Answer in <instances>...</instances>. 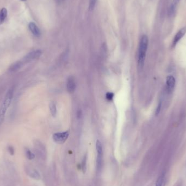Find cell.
Segmentation results:
<instances>
[{
  "label": "cell",
  "instance_id": "13",
  "mask_svg": "<svg viewBox=\"0 0 186 186\" xmlns=\"http://www.w3.org/2000/svg\"><path fill=\"white\" fill-rule=\"evenodd\" d=\"M50 110L51 113L53 117H55L57 114V108L55 106V103L54 102H52L50 104Z\"/></svg>",
  "mask_w": 186,
  "mask_h": 186
},
{
  "label": "cell",
  "instance_id": "6",
  "mask_svg": "<svg viewBox=\"0 0 186 186\" xmlns=\"http://www.w3.org/2000/svg\"><path fill=\"white\" fill-rule=\"evenodd\" d=\"M166 85L168 92H173L176 85V80L173 76L169 75L167 76L166 78Z\"/></svg>",
  "mask_w": 186,
  "mask_h": 186
},
{
  "label": "cell",
  "instance_id": "4",
  "mask_svg": "<svg viewBox=\"0 0 186 186\" xmlns=\"http://www.w3.org/2000/svg\"><path fill=\"white\" fill-rule=\"evenodd\" d=\"M42 52L40 50H36L33 51L32 52H29L27 55H25L23 59L22 62L23 63H27L32 61L33 60H35L36 59H38L42 55Z\"/></svg>",
  "mask_w": 186,
  "mask_h": 186
},
{
  "label": "cell",
  "instance_id": "10",
  "mask_svg": "<svg viewBox=\"0 0 186 186\" xmlns=\"http://www.w3.org/2000/svg\"><path fill=\"white\" fill-rule=\"evenodd\" d=\"M23 62L21 61H17L15 62L14 63H13L12 65H11L9 68V71L10 72H15L18 70H19L23 66Z\"/></svg>",
  "mask_w": 186,
  "mask_h": 186
},
{
  "label": "cell",
  "instance_id": "22",
  "mask_svg": "<svg viewBox=\"0 0 186 186\" xmlns=\"http://www.w3.org/2000/svg\"><path fill=\"white\" fill-rule=\"evenodd\" d=\"M21 1H25V0H21Z\"/></svg>",
  "mask_w": 186,
  "mask_h": 186
},
{
  "label": "cell",
  "instance_id": "3",
  "mask_svg": "<svg viewBox=\"0 0 186 186\" xmlns=\"http://www.w3.org/2000/svg\"><path fill=\"white\" fill-rule=\"evenodd\" d=\"M96 148L97 151V158H96V168L98 172H100L102 169V158H103V148L101 142L97 140L96 143Z\"/></svg>",
  "mask_w": 186,
  "mask_h": 186
},
{
  "label": "cell",
  "instance_id": "12",
  "mask_svg": "<svg viewBox=\"0 0 186 186\" xmlns=\"http://www.w3.org/2000/svg\"><path fill=\"white\" fill-rule=\"evenodd\" d=\"M28 174L31 177H32L33 179H40V176L39 175V173L37 172V171H36L34 169H28V171L27 172Z\"/></svg>",
  "mask_w": 186,
  "mask_h": 186
},
{
  "label": "cell",
  "instance_id": "5",
  "mask_svg": "<svg viewBox=\"0 0 186 186\" xmlns=\"http://www.w3.org/2000/svg\"><path fill=\"white\" fill-rule=\"evenodd\" d=\"M69 135V131L56 133L53 134V139L56 143L62 144L65 143V141L67 140V139L68 138Z\"/></svg>",
  "mask_w": 186,
  "mask_h": 186
},
{
  "label": "cell",
  "instance_id": "2",
  "mask_svg": "<svg viewBox=\"0 0 186 186\" xmlns=\"http://www.w3.org/2000/svg\"><path fill=\"white\" fill-rule=\"evenodd\" d=\"M14 91V88L12 87L7 91L3 103L0 109V125L3 123L5 115L6 113L8 108L9 107L10 104L13 98V95Z\"/></svg>",
  "mask_w": 186,
  "mask_h": 186
},
{
  "label": "cell",
  "instance_id": "7",
  "mask_svg": "<svg viewBox=\"0 0 186 186\" xmlns=\"http://www.w3.org/2000/svg\"><path fill=\"white\" fill-rule=\"evenodd\" d=\"M186 33V27H183L181 29H179V32L177 33L176 35L174 36V38L173 39V43H172V47H175L176 46V44L179 42V40L182 38L183 36Z\"/></svg>",
  "mask_w": 186,
  "mask_h": 186
},
{
  "label": "cell",
  "instance_id": "1",
  "mask_svg": "<svg viewBox=\"0 0 186 186\" xmlns=\"http://www.w3.org/2000/svg\"><path fill=\"white\" fill-rule=\"evenodd\" d=\"M148 43L149 39L147 36L144 35L142 36L139 42L138 50V65L140 68H143L144 64Z\"/></svg>",
  "mask_w": 186,
  "mask_h": 186
},
{
  "label": "cell",
  "instance_id": "16",
  "mask_svg": "<svg viewBox=\"0 0 186 186\" xmlns=\"http://www.w3.org/2000/svg\"><path fill=\"white\" fill-rule=\"evenodd\" d=\"M176 6H174L173 4H171V6L168 9V15L169 16H173V15L174 14V13H175V11H176Z\"/></svg>",
  "mask_w": 186,
  "mask_h": 186
},
{
  "label": "cell",
  "instance_id": "21",
  "mask_svg": "<svg viewBox=\"0 0 186 186\" xmlns=\"http://www.w3.org/2000/svg\"><path fill=\"white\" fill-rule=\"evenodd\" d=\"M179 1H180V0H173V3H172V4H174V6H177V5L179 3Z\"/></svg>",
  "mask_w": 186,
  "mask_h": 186
},
{
  "label": "cell",
  "instance_id": "9",
  "mask_svg": "<svg viewBox=\"0 0 186 186\" xmlns=\"http://www.w3.org/2000/svg\"><path fill=\"white\" fill-rule=\"evenodd\" d=\"M28 28L34 36H40L41 32L38 28V27L36 26L35 23H33V22L29 23L28 25Z\"/></svg>",
  "mask_w": 186,
  "mask_h": 186
},
{
  "label": "cell",
  "instance_id": "19",
  "mask_svg": "<svg viewBox=\"0 0 186 186\" xmlns=\"http://www.w3.org/2000/svg\"><path fill=\"white\" fill-rule=\"evenodd\" d=\"M161 108H162V102H160L158 103L157 107L156 112H155V115H158L159 114L160 112V110H161Z\"/></svg>",
  "mask_w": 186,
  "mask_h": 186
},
{
  "label": "cell",
  "instance_id": "15",
  "mask_svg": "<svg viewBox=\"0 0 186 186\" xmlns=\"http://www.w3.org/2000/svg\"><path fill=\"white\" fill-rule=\"evenodd\" d=\"M25 154L27 158L29 160H32L35 158V155L32 153L29 149H26L25 150Z\"/></svg>",
  "mask_w": 186,
  "mask_h": 186
},
{
  "label": "cell",
  "instance_id": "18",
  "mask_svg": "<svg viewBox=\"0 0 186 186\" xmlns=\"http://www.w3.org/2000/svg\"><path fill=\"white\" fill-rule=\"evenodd\" d=\"M114 96V93H112V92H108V93H107L106 95V98L107 99V100H108V101H111L113 98Z\"/></svg>",
  "mask_w": 186,
  "mask_h": 186
},
{
  "label": "cell",
  "instance_id": "11",
  "mask_svg": "<svg viewBox=\"0 0 186 186\" xmlns=\"http://www.w3.org/2000/svg\"><path fill=\"white\" fill-rule=\"evenodd\" d=\"M7 16V10L5 8H3L0 10V25H2Z\"/></svg>",
  "mask_w": 186,
  "mask_h": 186
},
{
  "label": "cell",
  "instance_id": "17",
  "mask_svg": "<svg viewBox=\"0 0 186 186\" xmlns=\"http://www.w3.org/2000/svg\"><path fill=\"white\" fill-rule=\"evenodd\" d=\"M97 0H89V9L90 11H92L94 9L95 4L96 3Z\"/></svg>",
  "mask_w": 186,
  "mask_h": 186
},
{
  "label": "cell",
  "instance_id": "14",
  "mask_svg": "<svg viewBox=\"0 0 186 186\" xmlns=\"http://www.w3.org/2000/svg\"><path fill=\"white\" fill-rule=\"evenodd\" d=\"M87 155H85V156L83 157V158L82 161V170L83 174H85L87 170Z\"/></svg>",
  "mask_w": 186,
  "mask_h": 186
},
{
  "label": "cell",
  "instance_id": "8",
  "mask_svg": "<svg viewBox=\"0 0 186 186\" xmlns=\"http://www.w3.org/2000/svg\"><path fill=\"white\" fill-rule=\"evenodd\" d=\"M76 88V85L75 79L73 77H70L67 81V90L69 93L72 94L74 93Z\"/></svg>",
  "mask_w": 186,
  "mask_h": 186
},
{
  "label": "cell",
  "instance_id": "23",
  "mask_svg": "<svg viewBox=\"0 0 186 186\" xmlns=\"http://www.w3.org/2000/svg\"></svg>",
  "mask_w": 186,
  "mask_h": 186
},
{
  "label": "cell",
  "instance_id": "20",
  "mask_svg": "<svg viewBox=\"0 0 186 186\" xmlns=\"http://www.w3.org/2000/svg\"><path fill=\"white\" fill-rule=\"evenodd\" d=\"M8 152H9L11 155H14L15 151H14V147L12 146H9L8 148Z\"/></svg>",
  "mask_w": 186,
  "mask_h": 186
}]
</instances>
